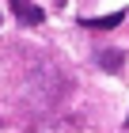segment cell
<instances>
[{
	"label": "cell",
	"mask_w": 129,
	"mask_h": 133,
	"mask_svg": "<svg viewBox=\"0 0 129 133\" xmlns=\"http://www.w3.org/2000/svg\"><path fill=\"white\" fill-rule=\"evenodd\" d=\"M8 4H11V11L19 15V23H27V27H38V23L46 19L42 8H38V4H30V0H8Z\"/></svg>",
	"instance_id": "1"
},
{
	"label": "cell",
	"mask_w": 129,
	"mask_h": 133,
	"mask_svg": "<svg viewBox=\"0 0 129 133\" xmlns=\"http://www.w3.org/2000/svg\"><path fill=\"white\" fill-rule=\"evenodd\" d=\"M121 19H125V11H110V15H99V19H80V23L91 27V31H110V27H118Z\"/></svg>",
	"instance_id": "2"
},
{
	"label": "cell",
	"mask_w": 129,
	"mask_h": 133,
	"mask_svg": "<svg viewBox=\"0 0 129 133\" xmlns=\"http://www.w3.org/2000/svg\"><path fill=\"white\" fill-rule=\"evenodd\" d=\"M121 61H125V53H121V50H103V53H99V65H103L106 72H118Z\"/></svg>",
	"instance_id": "3"
},
{
	"label": "cell",
	"mask_w": 129,
	"mask_h": 133,
	"mask_svg": "<svg viewBox=\"0 0 129 133\" xmlns=\"http://www.w3.org/2000/svg\"><path fill=\"white\" fill-rule=\"evenodd\" d=\"M61 4H65V0H61Z\"/></svg>",
	"instance_id": "4"
},
{
	"label": "cell",
	"mask_w": 129,
	"mask_h": 133,
	"mask_svg": "<svg viewBox=\"0 0 129 133\" xmlns=\"http://www.w3.org/2000/svg\"><path fill=\"white\" fill-rule=\"evenodd\" d=\"M125 125H129V122H125Z\"/></svg>",
	"instance_id": "5"
}]
</instances>
